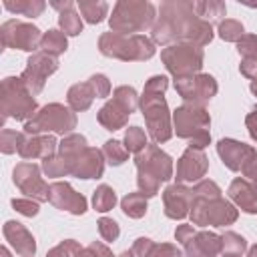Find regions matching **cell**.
I'll list each match as a JSON object with an SVG mask.
<instances>
[{
	"mask_svg": "<svg viewBox=\"0 0 257 257\" xmlns=\"http://www.w3.org/2000/svg\"><path fill=\"white\" fill-rule=\"evenodd\" d=\"M104 153H106L108 163H112V165H120L126 159V151L120 149V143H116V141H108L104 147Z\"/></svg>",
	"mask_w": 257,
	"mask_h": 257,
	"instance_id": "obj_25",
	"label": "cell"
},
{
	"mask_svg": "<svg viewBox=\"0 0 257 257\" xmlns=\"http://www.w3.org/2000/svg\"><path fill=\"white\" fill-rule=\"evenodd\" d=\"M74 126V116L72 112H68L66 108H62L60 104H50L46 106L32 122L26 124L28 131L36 133V131H58V133H64V131H70Z\"/></svg>",
	"mask_w": 257,
	"mask_h": 257,
	"instance_id": "obj_7",
	"label": "cell"
},
{
	"mask_svg": "<svg viewBox=\"0 0 257 257\" xmlns=\"http://www.w3.org/2000/svg\"><path fill=\"white\" fill-rule=\"evenodd\" d=\"M175 124H177V133L181 137H191V149L197 147H205L209 143V135H207V124H209V116L205 114L203 108H193V106H183L175 112Z\"/></svg>",
	"mask_w": 257,
	"mask_h": 257,
	"instance_id": "obj_4",
	"label": "cell"
},
{
	"mask_svg": "<svg viewBox=\"0 0 257 257\" xmlns=\"http://www.w3.org/2000/svg\"><path fill=\"white\" fill-rule=\"evenodd\" d=\"M14 207H18V211L24 213V215H36L38 213V207L34 203H24V201H16L14 199Z\"/></svg>",
	"mask_w": 257,
	"mask_h": 257,
	"instance_id": "obj_31",
	"label": "cell"
},
{
	"mask_svg": "<svg viewBox=\"0 0 257 257\" xmlns=\"http://www.w3.org/2000/svg\"><path fill=\"white\" fill-rule=\"evenodd\" d=\"M92 96H94V92L90 90V84H76V86H72L70 92H68V102H70L76 110H82V108H88Z\"/></svg>",
	"mask_w": 257,
	"mask_h": 257,
	"instance_id": "obj_19",
	"label": "cell"
},
{
	"mask_svg": "<svg viewBox=\"0 0 257 257\" xmlns=\"http://www.w3.org/2000/svg\"><path fill=\"white\" fill-rule=\"evenodd\" d=\"M167 86V78L165 76H153L145 88L143 94V110L149 122V133L155 141H167L171 137L169 131V114H167V106L163 100V90Z\"/></svg>",
	"mask_w": 257,
	"mask_h": 257,
	"instance_id": "obj_1",
	"label": "cell"
},
{
	"mask_svg": "<svg viewBox=\"0 0 257 257\" xmlns=\"http://www.w3.org/2000/svg\"><path fill=\"white\" fill-rule=\"evenodd\" d=\"M72 173H76L82 179H92L102 173V163H100V153L94 149H86L84 155H80V161L72 163Z\"/></svg>",
	"mask_w": 257,
	"mask_h": 257,
	"instance_id": "obj_15",
	"label": "cell"
},
{
	"mask_svg": "<svg viewBox=\"0 0 257 257\" xmlns=\"http://www.w3.org/2000/svg\"><path fill=\"white\" fill-rule=\"evenodd\" d=\"M231 197L247 211V213H257V189L253 185H249L247 181L237 179L231 189H229Z\"/></svg>",
	"mask_w": 257,
	"mask_h": 257,
	"instance_id": "obj_16",
	"label": "cell"
},
{
	"mask_svg": "<svg viewBox=\"0 0 257 257\" xmlns=\"http://www.w3.org/2000/svg\"><path fill=\"white\" fill-rule=\"evenodd\" d=\"M137 167H139V185L141 189H145L147 195H155L159 181L171 177V161L157 147L145 149V153L139 155Z\"/></svg>",
	"mask_w": 257,
	"mask_h": 257,
	"instance_id": "obj_2",
	"label": "cell"
},
{
	"mask_svg": "<svg viewBox=\"0 0 257 257\" xmlns=\"http://www.w3.org/2000/svg\"><path fill=\"white\" fill-rule=\"evenodd\" d=\"M249 257H257V247H255V249L251 251V255H249Z\"/></svg>",
	"mask_w": 257,
	"mask_h": 257,
	"instance_id": "obj_35",
	"label": "cell"
},
{
	"mask_svg": "<svg viewBox=\"0 0 257 257\" xmlns=\"http://www.w3.org/2000/svg\"><path fill=\"white\" fill-rule=\"evenodd\" d=\"M60 24H62L64 32H68V34H78L80 28H82L80 16H76L74 12H66V14L62 12V14H60Z\"/></svg>",
	"mask_w": 257,
	"mask_h": 257,
	"instance_id": "obj_26",
	"label": "cell"
},
{
	"mask_svg": "<svg viewBox=\"0 0 257 257\" xmlns=\"http://www.w3.org/2000/svg\"><path fill=\"white\" fill-rule=\"evenodd\" d=\"M122 257H133V253H124V255H122Z\"/></svg>",
	"mask_w": 257,
	"mask_h": 257,
	"instance_id": "obj_37",
	"label": "cell"
},
{
	"mask_svg": "<svg viewBox=\"0 0 257 257\" xmlns=\"http://www.w3.org/2000/svg\"><path fill=\"white\" fill-rule=\"evenodd\" d=\"M124 141H126V149L128 151H139V149L145 147V133L139 126H133V128H128Z\"/></svg>",
	"mask_w": 257,
	"mask_h": 257,
	"instance_id": "obj_27",
	"label": "cell"
},
{
	"mask_svg": "<svg viewBox=\"0 0 257 257\" xmlns=\"http://www.w3.org/2000/svg\"><path fill=\"white\" fill-rule=\"evenodd\" d=\"M153 20V6L151 4H126L120 2L114 8V16L110 18V26L122 32H133L149 26Z\"/></svg>",
	"mask_w": 257,
	"mask_h": 257,
	"instance_id": "obj_5",
	"label": "cell"
},
{
	"mask_svg": "<svg viewBox=\"0 0 257 257\" xmlns=\"http://www.w3.org/2000/svg\"><path fill=\"white\" fill-rule=\"evenodd\" d=\"M177 90L187 98V100H207L213 96L217 90L215 80L207 74L197 76V78H179L177 80Z\"/></svg>",
	"mask_w": 257,
	"mask_h": 257,
	"instance_id": "obj_9",
	"label": "cell"
},
{
	"mask_svg": "<svg viewBox=\"0 0 257 257\" xmlns=\"http://www.w3.org/2000/svg\"><path fill=\"white\" fill-rule=\"evenodd\" d=\"M56 70V60L52 56H46V54H36L28 60V68L24 72V82L30 86L32 92H38L42 88V82L44 78Z\"/></svg>",
	"mask_w": 257,
	"mask_h": 257,
	"instance_id": "obj_8",
	"label": "cell"
},
{
	"mask_svg": "<svg viewBox=\"0 0 257 257\" xmlns=\"http://www.w3.org/2000/svg\"><path fill=\"white\" fill-rule=\"evenodd\" d=\"M100 50L102 54L124 58V60H135V58H149L153 56L155 48L153 44L143 38V36H118V34H104L100 38Z\"/></svg>",
	"mask_w": 257,
	"mask_h": 257,
	"instance_id": "obj_3",
	"label": "cell"
},
{
	"mask_svg": "<svg viewBox=\"0 0 257 257\" xmlns=\"http://www.w3.org/2000/svg\"><path fill=\"white\" fill-rule=\"evenodd\" d=\"M114 201H116L114 199V191L110 187L102 185V187H98L94 191V207H96V211H108V209H112Z\"/></svg>",
	"mask_w": 257,
	"mask_h": 257,
	"instance_id": "obj_23",
	"label": "cell"
},
{
	"mask_svg": "<svg viewBox=\"0 0 257 257\" xmlns=\"http://www.w3.org/2000/svg\"><path fill=\"white\" fill-rule=\"evenodd\" d=\"M227 257H239V255H237V253H233V255H227Z\"/></svg>",
	"mask_w": 257,
	"mask_h": 257,
	"instance_id": "obj_38",
	"label": "cell"
},
{
	"mask_svg": "<svg viewBox=\"0 0 257 257\" xmlns=\"http://www.w3.org/2000/svg\"><path fill=\"white\" fill-rule=\"evenodd\" d=\"M88 84H90V88H92L94 94H98V96H106V94H108V88H110V86H108V80H106L102 74L92 76Z\"/></svg>",
	"mask_w": 257,
	"mask_h": 257,
	"instance_id": "obj_30",
	"label": "cell"
},
{
	"mask_svg": "<svg viewBox=\"0 0 257 257\" xmlns=\"http://www.w3.org/2000/svg\"><path fill=\"white\" fill-rule=\"evenodd\" d=\"M42 48H46L48 52H54V54H60L66 50V38L62 32L58 30H50L44 38H42Z\"/></svg>",
	"mask_w": 257,
	"mask_h": 257,
	"instance_id": "obj_21",
	"label": "cell"
},
{
	"mask_svg": "<svg viewBox=\"0 0 257 257\" xmlns=\"http://www.w3.org/2000/svg\"><path fill=\"white\" fill-rule=\"evenodd\" d=\"M145 209H147V203H145V197L143 195L133 193V195H128V197L122 199V211L126 215H131V217H141L145 213Z\"/></svg>",
	"mask_w": 257,
	"mask_h": 257,
	"instance_id": "obj_22",
	"label": "cell"
},
{
	"mask_svg": "<svg viewBox=\"0 0 257 257\" xmlns=\"http://www.w3.org/2000/svg\"><path fill=\"white\" fill-rule=\"evenodd\" d=\"M78 257H80V253H78ZM82 257H92V255H90V253H86V251H84V253H82Z\"/></svg>",
	"mask_w": 257,
	"mask_h": 257,
	"instance_id": "obj_36",
	"label": "cell"
},
{
	"mask_svg": "<svg viewBox=\"0 0 257 257\" xmlns=\"http://www.w3.org/2000/svg\"><path fill=\"white\" fill-rule=\"evenodd\" d=\"M80 12L86 16L88 22H100L104 12H106V4L104 2H98V4H88V2H82L80 4Z\"/></svg>",
	"mask_w": 257,
	"mask_h": 257,
	"instance_id": "obj_24",
	"label": "cell"
},
{
	"mask_svg": "<svg viewBox=\"0 0 257 257\" xmlns=\"http://www.w3.org/2000/svg\"><path fill=\"white\" fill-rule=\"evenodd\" d=\"M163 60L167 62V68L177 74L179 78H185L187 74H193L201 68L203 52L193 46H173L163 52Z\"/></svg>",
	"mask_w": 257,
	"mask_h": 257,
	"instance_id": "obj_6",
	"label": "cell"
},
{
	"mask_svg": "<svg viewBox=\"0 0 257 257\" xmlns=\"http://www.w3.org/2000/svg\"><path fill=\"white\" fill-rule=\"evenodd\" d=\"M62 251H64V245H60V247H56V249H54V251H52V253H50L48 257H66V253L62 255Z\"/></svg>",
	"mask_w": 257,
	"mask_h": 257,
	"instance_id": "obj_34",
	"label": "cell"
},
{
	"mask_svg": "<svg viewBox=\"0 0 257 257\" xmlns=\"http://www.w3.org/2000/svg\"><path fill=\"white\" fill-rule=\"evenodd\" d=\"M126 114H131L128 110H124L118 102H108L102 110H100V114H98V120L106 126V128H110V131H114V128H118V126H122L124 124V120H126Z\"/></svg>",
	"mask_w": 257,
	"mask_h": 257,
	"instance_id": "obj_18",
	"label": "cell"
},
{
	"mask_svg": "<svg viewBox=\"0 0 257 257\" xmlns=\"http://www.w3.org/2000/svg\"><path fill=\"white\" fill-rule=\"evenodd\" d=\"M98 229H100V235H102L106 241H112V239L118 237V227H116V223L110 221V219H100V221H98Z\"/></svg>",
	"mask_w": 257,
	"mask_h": 257,
	"instance_id": "obj_29",
	"label": "cell"
},
{
	"mask_svg": "<svg viewBox=\"0 0 257 257\" xmlns=\"http://www.w3.org/2000/svg\"><path fill=\"white\" fill-rule=\"evenodd\" d=\"M247 124H249V131H251L253 139H257V110L247 118Z\"/></svg>",
	"mask_w": 257,
	"mask_h": 257,
	"instance_id": "obj_33",
	"label": "cell"
},
{
	"mask_svg": "<svg viewBox=\"0 0 257 257\" xmlns=\"http://www.w3.org/2000/svg\"><path fill=\"white\" fill-rule=\"evenodd\" d=\"M205 169H207V159L203 157V153L189 149V151L183 155V159L179 161L177 179H179V181H195V179L203 177Z\"/></svg>",
	"mask_w": 257,
	"mask_h": 257,
	"instance_id": "obj_12",
	"label": "cell"
},
{
	"mask_svg": "<svg viewBox=\"0 0 257 257\" xmlns=\"http://www.w3.org/2000/svg\"><path fill=\"white\" fill-rule=\"evenodd\" d=\"M183 245L187 247L189 257H215L221 247V241L211 233H199L197 237L193 235L191 239H187Z\"/></svg>",
	"mask_w": 257,
	"mask_h": 257,
	"instance_id": "obj_13",
	"label": "cell"
},
{
	"mask_svg": "<svg viewBox=\"0 0 257 257\" xmlns=\"http://www.w3.org/2000/svg\"><path fill=\"white\" fill-rule=\"evenodd\" d=\"M191 197H193V191H187V189H183V187H169V189L165 191L167 215L173 217V219L185 217Z\"/></svg>",
	"mask_w": 257,
	"mask_h": 257,
	"instance_id": "obj_14",
	"label": "cell"
},
{
	"mask_svg": "<svg viewBox=\"0 0 257 257\" xmlns=\"http://www.w3.org/2000/svg\"><path fill=\"white\" fill-rule=\"evenodd\" d=\"M241 34H243V26H241L239 22L227 20V22L221 24V36H223L225 40H237Z\"/></svg>",
	"mask_w": 257,
	"mask_h": 257,
	"instance_id": "obj_28",
	"label": "cell"
},
{
	"mask_svg": "<svg viewBox=\"0 0 257 257\" xmlns=\"http://www.w3.org/2000/svg\"><path fill=\"white\" fill-rule=\"evenodd\" d=\"M18 30L20 32H16L12 44L16 48H22V50H32L36 40H38V28L28 26V24H18Z\"/></svg>",
	"mask_w": 257,
	"mask_h": 257,
	"instance_id": "obj_20",
	"label": "cell"
},
{
	"mask_svg": "<svg viewBox=\"0 0 257 257\" xmlns=\"http://www.w3.org/2000/svg\"><path fill=\"white\" fill-rule=\"evenodd\" d=\"M88 249H90V251H94V253H96V257H112V255H110V251H108L104 245H100V243H92Z\"/></svg>",
	"mask_w": 257,
	"mask_h": 257,
	"instance_id": "obj_32",
	"label": "cell"
},
{
	"mask_svg": "<svg viewBox=\"0 0 257 257\" xmlns=\"http://www.w3.org/2000/svg\"><path fill=\"white\" fill-rule=\"evenodd\" d=\"M6 235L12 239V245L24 253V255H32L34 253V239L28 235L26 229H22L18 223H6Z\"/></svg>",
	"mask_w": 257,
	"mask_h": 257,
	"instance_id": "obj_17",
	"label": "cell"
},
{
	"mask_svg": "<svg viewBox=\"0 0 257 257\" xmlns=\"http://www.w3.org/2000/svg\"><path fill=\"white\" fill-rule=\"evenodd\" d=\"M219 155L223 157V163L227 167H231L233 171L245 169L249 165V157H255V151L243 143H235V141H221L219 143Z\"/></svg>",
	"mask_w": 257,
	"mask_h": 257,
	"instance_id": "obj_11",
	"label": "cell"
},
{
	"mask_svg": "<svg viewBox=\"0 0 257 257\" xmlns=\"http://www.w3.org/2000/svg\"><path fill=\"white\" fill-rule=\"evenodd\" d=\"M48 197L58 209H66L70 213H84V209H86V201L82 199V195L74 193L66 183L52 185L48 191Z\"/></svg>",
	"mask_w": 257,
	"mask_h": 257,
	"instance_id": "obj_10",
	"label": "cell"
}]
</instances>
